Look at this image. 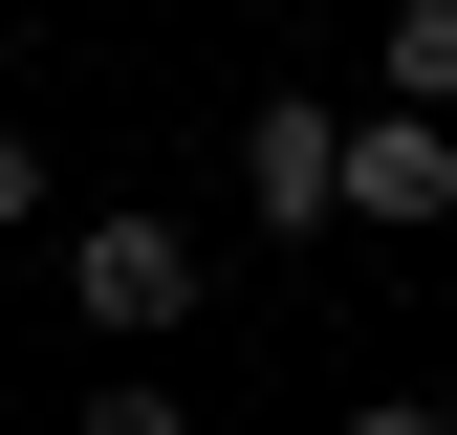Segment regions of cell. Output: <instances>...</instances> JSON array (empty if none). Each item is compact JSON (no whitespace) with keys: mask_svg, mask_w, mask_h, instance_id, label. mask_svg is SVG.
I'll return each instance as SVG.
<instances>
[{"mask_svg":"<svg viewBox=\"0 0 457 435\" xmlns=\"http://www.w3.org/2000/svg\"><path fill=\"white\" fill-rule=\"evenodd\" d=\"M66 305L109 349H153V326H196V240L175 218H66Z\"/></svg>","mask_w":457,"mask_h":435,"instance_id":"obj_1","label":"cell"},{"mask_svg":"<svg viewBox=\"0 0 457 435\" xmlns=\"http://www.w3.org/2000/svg\"><path fill=\"white\" fill-rule=\"evenodd\" d=\"M240 196L283 218V240H305V218H349V109H305V87H283L262 131H240Z\"/></svg>","mask_w":457,"mask_h":435,"instance_id":"obj_2","label":"cell"},{"mask_svg":"<svg viewBox=\"0 0 457 435\" xmlns=\"http://www.w3.org/2000/svg\"><path fill=\"white\" fill-rule=\"evenodd\" d=\"M349 218H457V131L436 109H370L349 131Z\"/></svg>","mask_w":457,"mask_h":435,"instance_id":"obj_3","label":"cell"},{"mask_svg":"<svg viewBox=\"0 0 457 435\" xmlns=\"http://www.w3.org/2000/svg\"><path fill=\"white\" fill-rule=\"evenodd\" d=\"M370 66H392V109H457V0H392Z\"/></svg>","mask_w":457,"mask_h":435,"instance_id":"obj_4","label":"cell"},{"mask_svg":"<svg viewBox=\"0 0 457 435\" xmlns=\"http://www.w3.org/2000/svg\"><path fill=\"white\" fill-rule=\"evenodd\" d=\"M66 435H196V414H175V392H87Z\"/></svg>","mask_w":457,"mask_h":435,"instance_id":"obj_5","label":"cell"},{"mask_svg":"<svg viewBox=\"0 0 457 435\" xmlns=\"http://www.w3.org/2000/svg\"><path fill=\"white\" fill-rule=\"evenodd\" d=\"M349 435H457V414H436V392H370V414H349Z\"/></svg>","mask_w":457,"mask_h":435,"instance_id":"obj_6","label":"cell"},{"mask_svg":"<svg viewBox=\"0 0 457 435\" xmlns=\"http://www.w3.org/2000/svg\"><path fill=\"white\" fill-rule=\"evenodd\" d=\"M0 218H44V152H22V131H0Z\"/></svg>","mask_w":457,"mask_h":435,"instance_id":"obj_7","label":"cell"}]
</instances>
